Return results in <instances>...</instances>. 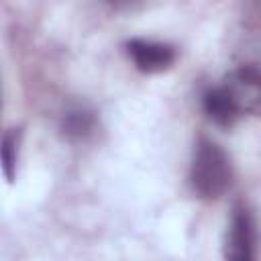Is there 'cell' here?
<instances>
[{"mask_svg": "<svg viewBox=\"0 0 261 261\" xmlns=\"http://www.w3.org/2000/svg\"><path fill=\"white\" fill-rule=\"evenodd\" d=\"M190 184L198 198L216 200L232 184V163L224 149L212 139L200 137L190 165Z\"/></svg>", "mask_w": 261, "mask_h": 261, "instance_id": "6da1fadb", "label": "cell"}, {"mask_svg": "<svg viewBox=\"0 0 261 261\" xmlns=\"http://www.w3.org/2000/svg\"><path fill=\"white\" fill-rule=\"evenodd\" d=\"M222 88L232 98L241 114H251L261 118V71L253 65H243L232 69Z\"/></svg>", "mask_w": 261, "mask_h": 261, "instance_id": "7a4b0ae2", "label": "cell"}, {"mask_svg": "<svg viewBox=\"0 0 261 261\" xmlns=\"http://www.w3.org/2000/svg\"><path fill=\"white\" fill-rule=\"evenodd\" d=\"M255 247H257V230L253 214L247 206L237 204L230 216V224L226 230L224 241V257L232 261H249L255 259Z\"/></svg>", "mask_w": 261, "mask_h": 261, "instance_id": "3957f363", "label": "cell"}, {"mask_svg": "<svg viewBox=\"0 0 261 261\" xmlns=\"http://www.w3.org/2000/svg\"><path fill=\"white\" fill-rule=\"evenodd\" d=\"M126 53L141 73H161L175 63V49L161 41L130 39L126 41Z\"/></svg>", "mask_w": 261, "mask_h": 261, "instance_id": "277c9868", "label": "cell"}, {"mask_svg": "<svg viewBox=\"0 0 261 261\" xmlns=\"http://www.w3.org/2000/svg\"><path fill=\"white\" fill-rule=\"evenodd\" d=\"M202 108H204L206 116L214 124H218L222 128H230L239 120V116H241L239 108L234 106L232 98L228 96V92L222 86L210 88V90L204 92V96H202Z\"/></svg>", "mask_w": 261, "mask_h": 261, "instance_id": "5b68a950", "label": "cell"}, {"mask_svg": "<svg viewBox=\"0 0 261 261\" xmlns=\"http://www.w3.org/2000/svg\"><path fill=\"white\" fill-rule=\"evenodd\" d=\"M61 135L71 141V143H82L86 139H90L96 130V116L92 110L84 108V106H75L69 108L59 122Z\"/></svg>", "mask_w": 261, "mask_h": 261, "instance_id": "8992f818", "label": "cell"}, {"mask_svg": "<svg viewBox=\"0 0 261 261\" xmlns=\"http://www.w3.org/2000/svg\"><path fill=\"white\" fill-rule=\"evenodd\" d=\"M18 145H20V128L6 130L2 139V171L6 181H14L16 177V161H18Z\"/></svg>", "mask_w": 261, "mask_h": 261, "instance_id": "52a82bcc", "label": "cell"}, {"mask_svg": "<svg viewBox=\"0 0 261 261\" xmlns=\"http://www.w3.org/2000/svg\"><path fill=\"white\" fill-rule=\"evenodd\" d=\"M108 2H118V0H108Z\"/></svg>", "mask_w": 261, "mask_h": 261, "instance_id": "ba28073f", "label": "cell"}]
</instances>
